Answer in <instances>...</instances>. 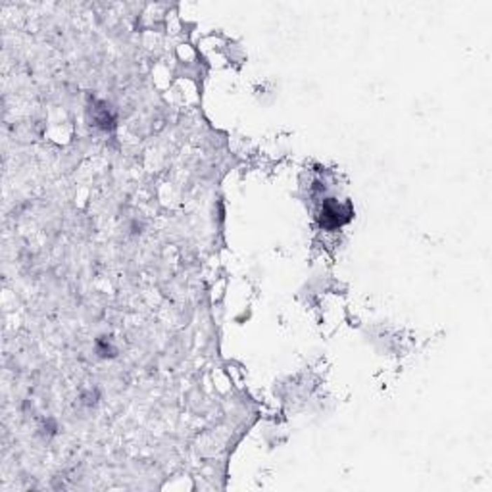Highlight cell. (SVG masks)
Listing matches in <instances>:
<instances>
[{
  "label": "cell",
  "instance_id": "cell-1",
  "mask_svg": "<svg viewBox=\"0 0 492 492\" xmlns=\"http://www.w3.org/2000/svg\"><path fill=\"white\" fill-rule=\"evenodd\" d=\"M321 225L327 227V229H335V227H341L344 225L348 219H350V208L346 206H341L336 202H327L323 210H321Z\"/></svg>",
  "mask_w": 492,
  "mask_h": 492
}]
</instances>
